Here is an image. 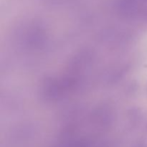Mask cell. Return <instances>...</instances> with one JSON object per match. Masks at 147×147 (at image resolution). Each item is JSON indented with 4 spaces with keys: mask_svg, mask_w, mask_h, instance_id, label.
Listing matches in <instances>:
<instances>
[{
    "mask_svg": "<svg viewBox=\"0 0 147 147\" xmlns=\"http://www.w3.org/2000/svg\"><path fill=\"white\" fill-rule=\"evenodd\" d=\"M146 92H147V85H146Z\"/></svg>",
    "mask_w": 147,
    "mask_h": 147,
    "instance_id": "cell-1",
    "label": "cell"
}]
</instances>
